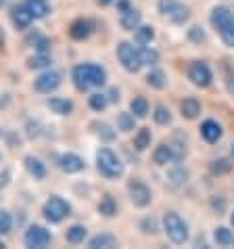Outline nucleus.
<instances>
[{"mask_svg":"<svg viewBox=\"0 0 234 249\" xmlns=\"http://www.w3.org/2000/svg\"><path fill=\"white\" fill-rule=\"evenodd\" d=\"M73 82L80 90L102 86L107 82V71L96 63H84V65H78L73 69Z\"/></svg>","mask_w":234,"mask_h":249,"instance_id":"nucleus-1","label":"nucleus"},{"mask_svg":"<svg viewBox=\"0 0 234 249\" xmlns=\"http://www.w3.org/2000/svg\"><path fill=\"white\" fill-rule=\"evenodd\" d=\"M163 228L167 232V237L171 239V243L176 245H184L188 241V226L186 222L178 216L176 212H167L163 218Z\"/></svg>","mask_w":234,"mask_h":249,"instance_id":"nucleus-2","label":"nucleus"},{"mask_svg":"<svg viewBox=\"0 0 234 249\" xmlns=\"http://www.w3.org/2000/svg\"><path fill=\"white\" fill-rule=\"evenodd\" d=\"M96 168L107 178H117L123 174V165L119 161V157H117L111 149H100L99 153H96Z\"/></svg>","mask_w":234,"mask_h":249,"instance_id":"nucleus-3","label":"nucleus"},{"mask_svg":"<svg viewBox=\"0 0 234 249\" xmlns=\"http://www.w3.org/2000/svg\"><path fill=\"white\" fill-rule=\"evenodd\" d=\"M117 59H119L123 69H128V71H132V73H136L144 65L140 51H136L130 42H119V46H117Z\"/></svg>","mask_w":234,"mask_h":249,"instance_id":"nucleus-4","label":"nucleus"},{"mask_svg":"<svg viewBox=\"0 0 234 249\" xmlns=\"http://www.w3.org/2000/svg\"><path fill=\"white\" fill-rule=\"evenodd\" d=\"M44 216L48 222H61L65 216H69V203L61 197H50L44 203Z\"/></svg>","mask_w":234,"mask_h":249,"instance_id":"nucleus-5","label":"nucleus"},{"mask_svg":"<svg viewBox=\"0 0 234 249\" xmlns=\"http://www.w3.org/2000/svg\"><path fill=\"white\" fill-rule=\"evenodd\" d=\"M188 78L195 86L199 88H207L211 84L213 75H211V69L207 63H203V61H195V63H190L188 67Z\"/></svg>","mask_w":234,"mask_h":249,"instance_id":"nucleus-6","label":"nucleus"},{"mask_svg":"<svg viewBox=\"0 0 234 249\" xmlns=\"http://www.w3.org/2000/svg\"><path fill=\"white\" fill-rule=\"evenodd\" d=\"M23 241H25V245L32 247V249H44L48 243H50V232L42 226H30Z\"/></svg>","mask_w":234,"mask_h":249,"instance_id":"nucleus-7","label":"nucleus"},{"mask_svg":"<svg viewBox=\"0 0 234 249\" xmlns=\"http://www.w3.org/2000/svg\"><path fill=\"white\" fill-rule=\"evenodd\" d=\"M128 189H130V199H132V203L136 207H147L150 203V191H149V186L144 182L132 180Z\"/></svg>","mask_w":234,"mask_h":249,"instance_id":"nucleus-8","label":"nucleus"},{"mask_svg":"<svg viewBox=\"0 0 234 249\" xmlns=\"http://www.w3.org/2000/svg\"><path fill=\"white\" fill-rule=\"evenodd\" d=\"M59 84H61V75L57 71H46L36 80V90L44 92V94H50L52 90H57Z\"/></svg>","mask_w":234,"mask_h":249,"instance_id":"nucleus-9","label":"nucleus"},{"mask_svg":"<svg viewBox=\"0 0 234 249\" xmlns=\"http://www.w3.org/2000/svg\"><path fill=\"white\" fill-rule=\"evenodd\" d=\"M59 163H61V170L67 172V174H75V172L84 170V159L75 153H65L59 159Z\"/></svg>","mask_w":234,"mask_h":249,"instance_id":"nucleus-10","label":"nucleus"},{"mask_svg":"<svg viewBox=\"0 0 234 249\" xmlns=\"http://www.w3.org/2000/svg\"><path fill=\"white\" fill-rule=\"evenodd\" d=\"M201 136L205 138L207 142H217L222 138V126L213 120H207L201 124Z\"/></svg>","mask_w":234,"mask_h":249,"instance_id":"nucleus-11","label":"nucleus"},{"mask_svg":"<svg viewBox=\"0 0 234 249\" xmlns=\"http://www.w3.org/2000/svg\"><path fill=\"white\" fill-rule=\"evenodd\" d=\"M69 34L73 40H86L92 34V23L88 21V19H78V21L71 23Z\"/></svg>","mask_w":234,"mask_h":249,"instance_id":"nucleus-12","label":"nucleus"},{"mask_svg":"<svg viewBox=\"0 0 234 249\" xmlns=\"http://www.w3.org/2000/svg\"><path fill=\"white\" fill-rule=\"evenodd\" d=\"M230 19H232V13H230L228 6H216V9L211 11V19H209V21H211V25L219 32L226 23L230 21Z\"/></svg>","mask_w":234,"mask_h":249,"instance_id":"nucleus-13","label":"nucleus"},{"mask_svg":"<svg viewBox=\"0 0 234 249\" xmlns=\"http://www.w3.org/2000/svg\"><path fill=\"white\" fill-rule=\"evenodd\" d=\"M142 21V15H140V11L138 9H128L126 13H121V27L123 30H128V32H134L136 27L140 25Z\"/></svg>","mask_w":234,"mask_h":249,"instance_id":"nucleus-14","label":"nucleus"},{"mask_svg":"<svg viewBox=\"0 0 234 249\" xmlns=\"http://www.w3.org/2000/svg\"><path fill=\"white\" fill-rule=\"evenodd\" d=\"M25 6H27V11L32 13L33 19H42L48 15V11H50V4H48L46 0H25Z\"/></svg>","mask_w":234,"mask_h":249,"instance_id":"nucleus-15","label":"nucleus"},{"mask_svg":"<svg viewBox=\"0 0 234 249\" xmlns=\"http://www.w3.org/2000/svg\"><path fill=\"white\" fill-rule=\"evenodd\" d=\"M32 19H33V17H32V13L27 11V6H25V4L17 6V9L13 11V23H15L19 30H25V27L32 23Z\"/></svg>","mask_w":234,"mask_h":249,"instance_id":"nucleus-16","label":"nucleus"},{"mask_svg":"<svg viewBox=\"0 0 234 249\" xmlns=\"http://www.w3.org/2000/svg\"><path fill=\"white\" fill-rule=\"evenodd\" d=\"M25 168H27V172L36 178V180H42V178H46V168H44V163L40 161V159H36V157H25Z\"/></svg>","mask_w":234,"mask_h":249,"instance_id":"nucleus-17","label":"nucleus"},{"mask_svg":"<svg viewBox=\"0 0 234 249\" xmlns=\"http://www.w3.org/2000/svg\"><path fill=\"white\" fill-rule=\"evenodd\" d=\"M48 107L59 115H69L73 111V103L67 101V99H59V96H54V99L48 101Z\"/></svg>","mask_w":234,"mask_h":249,"instance_id":"nucleus-18","label":"nucleus"},{"mask_svg":"<svg viewBox=\"0 0 234 249\" xmlns=\"http://www.w3.org/2000/svg\"><path fill=\"white\" fill-rule=\"evenodd\" d=\"M180 109H182V115L188 117V120H195V117L201 113V105H199V101L192 99V96H188V99H184L180 103Z\"/></svg>","mask_w":234,"mask_h":249,"instance_id":"nucleus-19","label":"nucleus"},{"mask_svg":"<svg viewBox=\"0 0 234 249\" xmlns=\"http://www.w3.org/2000/svg\"><path fill=\"white\" fill-rule=\"evenodd\" d=\"M171 159H174V149H171L169 144H159V147L155 149V153H153V161L155 163L167 165Z\"/></svg>","mask_w":234,"mask_h":249,"instance_id":"nucleus-20","label":"nucleus"},{"mask_svg":"<svg viewBox=\"0 0 234 249\" xmlns=\"http://www.w3.org/2000/svg\"><path fill=\"white\" fill-rule=\"evenodd\" d=\"M117 243V239L113 237V234H109V232H100V234H96L94 239H90V249H109V247H115Z\"/></svg>","mask_w":234,"mask_h":249,"instance_id":"nucleus-21","label":"nucleus"},{"mask_svg":"<svg viewBox=\"0 0 234 249\" xmlns=\"http://www.w3.org/2000/svg\"><path fill=\"white\" fill-rule=\"evenodd\" d=\"M147 84L150 88H155V90H163L165 84H167V80H165V73L161 69H153V71L147 75Z\"/></svg>","mask_w":234,"mask_h":249,"instance_id":"nucleus-22","label":"nucleus"},{"mask_svg":"<svg viewBox=\"0 0 234 249\" xmlns=\"http://www.w3.org/2000/svg\"><path fill=\"white\" fill-rule=\"evenodd\" d=\"M130 109H132L134 117H144L149 113V101L144 96H136V99L130 103Z\"/></svg>","mask_w":234,"mask_h":249,"instance_id":"nucleus-23","label":"nucleus"},{"mask_svg":"<svg viewBox=\"0 0 234 249\" xmlns=\"http://www.w3.org/2000/svg\"><path fill=\"white\" fill-rule=\"evenodd\" d=\"M99 212L102 213V216H115V213H117L115 199L111 195H105V197L100 199V203H99Z\"/></svg>","mask_w":234,"mask_h":249,"instance_id":"nucleus-24","label":"nucleus"},{"mask_svg":"<svg viewBox=\"0 0 234 249\" xmlns=\"http://www.w3.org/2000/svg\"><path fill=\"white\" fill-rule=\"evenodd\" d=\"M67 241L69 243H73V245H78V243H82V241L86 239V228L84 226H80V224H73L69 231H67Z\"/></svg>","mask_w":234,"mask_h":249,"instance_id":"nucleus-25","label":"nucleus"},{"mask_svg":"<svg viewBox=\"0 0 234 249\" xmlns=\"http://www.w3.org/2000/svg\"><path fill=\"white\" fill-rule=\"evenodd\" d=\"M153 38H155V30L150 25H138L136 27V40H138V44H150Z\"/></svg>","mask_w":234,"mask_h":249,"instance_id":"nucleus-26","label":"nucleus"},{"mask_svg":"<svg viewBox=\"0 0 234 249\" xmlns=\"http://www.w3.org/2000/svg\"><path fill=\"white\" fill-rule=\"evenodd\" d=\"M150 144V130L149 128H142L138 130V134L134 136V147L138 151H144Z\"/></svg>","mask_w":234,"mask_h":249,"instance_id":"nucleus-27","label":"nucleus"},{"mask_svg":"<svg viewBox=\"0 0 234 249\" xmlns=\"http://www.w3.org/2000/svg\"><path fill=\"white\" fill-rule=\"evenodd\" d=\"M219 36H222V40H224L226 46H232V48H234V15H232L230 21L226 23L222 30H219Z\"/></svg>","mask_w":234,"mask_h":249,"instance_id":"nucleus-28","label":"nucleus"},{"mask_svg":"<svg viewBox=\"0 0 234 249\" xmlns=\"http://www.w3.org/2000/svg\"><path fill=\"white\" fill-rule=\"evenodd\" d=\"M169 17H171V21L174 23H178V25H182L184 21H186V19L190 17V11L186 9V6H182V4H178L174 11L169 13Z\"/></svg>","mask_w":234,"mask_h":249,"instance_id":"nucleus-29","label":"nucleus"},{"mask_svg":"<svg viewBox=\"0 0 234 249\" xmlns=\"http://www.w3.org/2000/svg\"><path fill=\"white\" fill-rule=\"evenodd\" d=\"M117 128H119L121 132H132L134 130V115L132 113H119V117H117Z\"/></svg>","mask_w":234,"mask_h":249,"instance_id":"nucleus-30","label":"nucleus"},{"mask_svg":"<svg viewBox=\"0 0 234 249\" xmlns=\"http://www.w3.org/2000/svg\"><path fill=\"white\" fill-rule=\"evenodd\" d=\"M155 122L159 124V126H167V124L171 122V113H169V109L165 105H157L155 107Z\"/></svg>","mask_w":234,"mask_h":249,"instance_id":"nucleus-31","label":"nucleus"},{"mask_svg":"<svg viewBox=\"0 0 234 249\" xmlns=\"http://www.w3.org/2000/svg\"><path fill=\"white\" fill-rule=\"evenodd\" d=\"M213 239H216L217 245H230L232 243V232L228 231V228L219 226V228H216V232H213Z\"/></svg>","mask_w":234,"mask_h":249,"instance_id":"nucleus-32","label":"nucleus"},{"mask_svg":"<svg viewBox=\"0 0 234 249\" xmlns=\"http://www.w3.org/2000/svg\"><path fill=\"white\" fill-rule=\"evenodd\" d=\"M140 57H142V63H147V65H157L159 63V53L153 51V48H149V46H144L140 51Z\"/></svg>","mask_w":234,"mask_h":249,"instance_id":"nucleus-33","label":"nucleus"},{"mask_svg":"<svg viewBox=\"0 0 234 249\" xmlns=\"http://www.w3.org/2000/svg\"><path fill=\"white\" fill-rule=\"evenodd\" d=\"M109 105V96L107 94H92L90 96V107L94 111H102Z\"/></svg>","mask_w":234,"mask_h":249,"instance_id":"nucleus-34","label":"nucleus"},{"mask_svg":"<svg viewBox=\"0 0 234 249\" xmlns=\"http://www.w3.org/2000/svg\"><path fill=\"white\" fill-rule=\"evenodd\" d=\"M169 178H171V182H176V184H184L188 180V172L184 168H174L169 172Z\"/></svg>","mask_w":234,"mask_h":249,"instance_id":"nucleus-35","label":"nucleus"},{"mask_svg":"<svg viewBox=\"0 0 234 249\" xmlns=\"http://www.w3.org/2000/svg\"><path fill=\"white\" fill-rule=\"evenodd\" d=\"M11 226H13L11 213L4 212V210H0V234H6V232L11 231Z\"/></svg>","mask_w":234,"mask_h":249,"instance_id":"nucleus-36","label":"nucleus"},{"mask_svg":"<svg viewBox=\"0 0 234 249\" xmlns=\"http://www.w3.org/2000/svg\"><path fill=\"white\" fill-rule=\"evenodd\" d=\"M228 170H230V163L226 161V159H216V161L211 163V172H213V174H226Z\"/></svg>","mask_w":234,"mask_h":249,"instance_id":"nucleus-37","label":"nucleus"},{"mask_svg":"<svg viewBox=\"0 0 234 249\" xmlns=\"http://www.w3.org/2000/svg\"><path fill=\"white\" fill-rule=\"evenodd\" d=\"M48 63H50V59H48L46 54H38V57H32L27 65H30L32 69H42V67H46Z\"/></svg>","mask_w":234,"mask_h":249,"instance_id":"nucleus-38","label":"nucleus"},{"mask_svg":"<svg viewBox=\"0 0 234 249\" xmlns=\"http://www.w3.org/2000/svg\"><path fill=\"white\" fill-rule=\"evenodd\" d=\"M176 6H178V0H159V11L163 15H169Z\"/></svg>","mask_w":234,"mask_h":249,"instance_id":"nucleus-39","label":"nucleus"},{"mask_svg":"<svg viewBox=\"0 0 234 249\" xmlns=\"http://www.w3.org/2000/svg\"><path fill=\"white\" fill-rule=\"evenodd\" d=\"M99 134H100V138H105V141H113L115 138V132L111 130V126H107V124H100L99 126Z\"/></svg>","mask_w":234,"mask_h":249,"instance_id":"nucleus-40","label":"nucleus"},{"mask_svg":"<svg viewBox=\"0 0 234 249\" xmlns=\"http://www.w3.org/2000/svg\"><path fill=\"white\" fill-rule=\"evenodd\" d=\"M33 46H36V51H38L40 54H46L48 51H50V42H48L46 38H38L36 42H33Z\"/></svg>","mask_w":234,"mask_h":249,"instance_id":"nucleus-41","label":"nucleus"},{"mask_svg":"<svg viewBox=\"0 0 234 249\" xmlns=\"http://www.w3.org/2000/svg\"><path fill=\"white\" fill-rule=\"evenodd\" d=\"M188 36H190V40H192V42H203V40H205V34H203V30H201V27H190V32H188Z\"/></svg>","mask_w":234,"mask_h":249,"instance_id":"nucleus-42","label":"nucleus"},{"mask_svg":"<svg viewBox=\"0 0 234 249\" xmlns=\"http://www.w3.org/2000/svg\"><path fill=\"white\" fill-rule=\"evenodd\" d=\"M226 88H228L230 94H234V69L232 67H226Z\"/></svg>","mask_w":234,"mask_h":249,"instance_id":"nucleus-43","label":"nucleus"},{"mask_svg":"<svg viewBox=\"0 0 234 249\" xmlns=\"http://www.w3.org/2000/svg\"><path fill=\"white\" fill-rule=\"evenodd\" d=\"M142 226H144V232H155V220L153 218H147L142 222Z\"/></svg>","mask_w":234,"mask_h":249,"instance_id":"nucleus-44","label":"nucleus"},{"mask_svg":"<svg viewBox=\"0 0 234 249\" xmlns=\"http://www.w3.org/2000/svg\"><path fill=\"white\" fill-rule=\"evenodd\" d=\"M211 205L216 207L217 212H224V207H226V203H224V199H217V197H213L211 199Z\"/></svg>","mask_w":234,"mask_h":249,"instance_id":"nucleus-45","label":"nucleus"},{"mask_svg":"<svg viewBox=\"0 0 234 249\" xmlns=\"http://www.w3.org/2000/svg\"><path fill=\"white\" fill-rule=\"evenodd\" d=\"M9 178H11V174H9V172H2V174H0V189H4V186L6 184H9Z\"/></svg>","mask_w":234,"mask_h":249,"instance_id":"nucleus-46","label":"nucleus"},{"mask_svg":"<svg viewBox=\"0 0 234 249\" xmlns=\"http://www.w3.org/2000/svg\"><path fill=\"white\" fill-rule=\"evenodd\" d=\"M117 6H119V11H121V13H126L128 9H132V6H130V2H128V0H119V2H117Z\"/></svg>","mask_w":234,"mask_h":249,"instance_id":"nucleus-47","label":"nucleus"},{"mask_svg":"<svg viewBox=\"0 0 234 249\" xmlns=\"http://www.w3.org/2000/svg\"><path fill=\"white\" fill-rule=\"evenodd\" d=\"M107 96H109V101H119V92H117V90H115V88H113V90H111V92H109Z\"/></svg>","mask_w":234,"mask_h":249,"instance_id":"nucleus-48","label":"nucleus"},{"mask_svg":"<svg viewBox=\"0 0 234 249\" xmlns=\"http://www.w3.org/2000/svg\"><path fill=\"white\" fill-rule=\"evenodd\" d=\"M99 4L100 6H107V4H111V0H99Z\"/></svg>","mask_w":234,"mask_h":249,"instance_id":"nucleus-49","label":"nucleus"},{"mask_svg":"<svg viewBox=\"0 0 234 249\" xmlns=\"http://www.w3.org/2000/svg\"><path fill=\"white\" fill-rule=\"evenodd\" d=\"M2 40H4V34H2V30H0V44H2Z\"/></svg>","mask_w":234,"mask_h":249,"instance_id":"nucleus-50","label":"nucleus"},{"mask_svg":"<svg viewBox=\"0 0 234 249\" xmlns=\"http://www.w3.org/2000/svg\"><path fill=\"white\" fill-rule=\"evenodd\" d=\"M0 249H4V243H2V241H0Z\"/></svg>","mask_w":234,"mask_h":249,"instance_id":"nucleus-51","label":"nucleus"},{"mask_svg":"<svg viewBox=\"0 0 234 249\" xmlns=\"http://www.w3.org/2000/svg\"><path fill=\"white\" fill-rule=\"evenodd\" d=\"M232 157H234V144H232Z\"/></svg>","mask_w":234,"mask_h":249,"instance_id":"nucleus-52","label":"nucleus"},{"mask_svg":"<svg viewBox=\"0 0 234 249\" xmlns=\"http://www.w3.org/2000/svg\"><path fill=\"white\" fill-rule=\"evenodd\" d=\"M232 224H234V213H232Z\"/></svg>","mask_w":234,"mask_h":249,"instance_id":"nucleus-53","label":"nucleus"}]
</instances>
